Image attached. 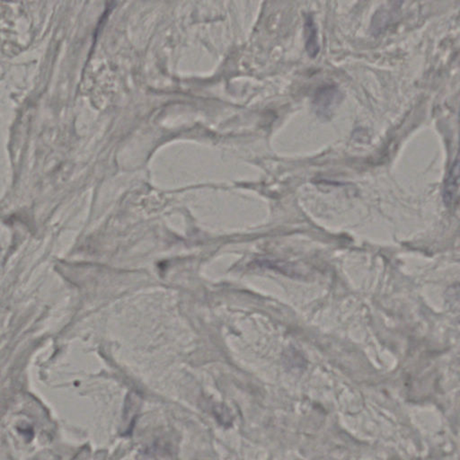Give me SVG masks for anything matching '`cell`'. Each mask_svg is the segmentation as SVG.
<instances>
[{"label": "cell", "instance_id": "3", "mask_svg": "<svg viewBox=\"0 0 460 460\" xmlns=\"http://www.w3.org/2000/svg\"><path fill=\"white\" fill-rule=\"evenodd\" d=\"M460 182V150L445 182V199L450 200Z\"/></svg>", "mask_w": 460, "mask_h": 460}, {"label": "cell", "instance_id": "1", "mask_svg": "<svg viewBox=\"0 0 460 460\" xmlns=\"http://www.w3.org/2000/svg\"><path fill=\"white\" fill-rule=\"evenodd\" d=\"M343 100V94L335 85H323L315 91L313 97L315 113L322 119L328 120Z\"/></svg>", "mask_w": 460, "mask_h": 460}, {"label": "cell", "instance_id": "2", "mask_svg": "<svg viewBox=\"0 0 460 460\" xmlns=\"http://www.w3.org/2000/svg\"><path fill=\"white\" fill-rule=\"evenodd\" d=\"M304 31H305L306 51L309 57L315 58L320 51V46L318 44L317 25L314 17L311 14H306Z\"/></svg>", "mask_w": 460, "mask_h": 460}]
</instances>
